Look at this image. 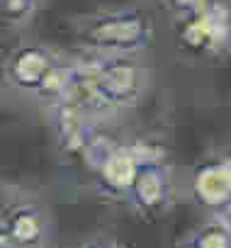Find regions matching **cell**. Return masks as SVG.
<instances>
[{
    "instance_id": "30bf717a",
    "label": "cell",
    "mask_w": 231,
    "mask_h": 248,
    "mask_svg": "<svg viewBox=\"0 0 231 248\" xmlns=\"http://www.w3.org/2000/svg\"><path fill=\"white\" fill-rule=\"evenodd\" d=\"M39 0H0V20L10 27H25L37 13Z\"/></svg>"
},
{
    "instance_id": "5bb4252c",
    "label": "cell",
    "mask_w": 231,
    "mask_h": 248,
    "mask_svg": "<svg viewBox=\"0 0 231 248\" xmlns=\"http://www.w3.org/2000/svg\"><path fill=\"white\" fill-rule=\"evenodd\" d=\"M78 248H83V246H78Z\"/></svg>"
},
{
    "instance_id": "8fae6325",
    "label": "cell",
    "mask_w": 231,
    "mask_h": 248,
    "mask_svg": "<svg viewBox=\"0 0 231 248\" xmlns=\"http://www.w3.org/2000/svg\"><path fill=\"white\" fill-rule=\"evenodd\" d=\"M212 3V0H166L168 10L175 15V20H185L190 15H197L202 13L207 5Z\"/></svg>"
},
{
    "instance_id": "5b68a950",
    "label": "cell",
    "mask_w": 231,
    "mask_h": 248,
    "mask_svg": "<svg viewBox=\"0 0 231 248\" xmlns=\"http://www.w3.org/2000/svg\"><path fill=\"white\" fill-rule=\"evenodd\" d=\"M190 195L197 207L226 212L231 202V161L229 154H209L204 156L190 178Z\"/></svg>"
},
{
    "instance_id": "52a82bcc",
    "label": "cell",
    "mask_w": 231,
    "mask_h": 248,
    "mask_svg": "<svg viewBox=\"0 0 231 248\" xmlns=\"http://www.w3.org/2000/svg\"><path fill=\"white\" fill-rule=\"evenodd\" d=\"M56 61L59 56L54 54V49L44 44H22L8 54L3 63V78L10 88L34 95Z\"/></svg>"
},
{
    "instance_id": "3957f363",
    "label": "cell",
    "mask_w": 231,
    "mask_h": 248,
    "mask_svg": "<svg viewBox=\"0 0 231 248\" xmlns=\"http://www.w3.org/2000/svg\"><path fill=\"white\" fill-rule=\"evenodd\" d=\"M229 25V0H212L202 13L178 20V46L190 56L224 59L231 42Z\"/></svg>"
},
{
    "instance_id": "ba28073f",
    "label": "cell",
    "mask_w": 231,
    "mask_h": 248,
    "mask_svg": "<svg viewBox=\"0 0 231 248\" xmlns=\"http://www.w3.org/2000/svg\"><path fill=\"white\" fill-rule=\"evenodd\" d=\"M139 163H144V161L139 158L134 144L117 141L107 151V156L92 168L95 175H97L100 195L107 197V200H124L132 183H134Z\"/></svg>"
},
{
    "instance_id": "7c38bea8",
    "label": "cell",
    "mask_w": 231,
    "mask_h": 248,
    "mask_svg": "<svg viewBox=\"0 0 231 248\" xmlns=\"http://www.w3.org/2000/svg\"><path fill=\"white\" fill-rule=\"evenodd\" d=\"M83 248H127L122 241L109 238V236H100V238H90L83 243Z\"/></svg>"
},
{
    "instance_id": "6da1fadb",
    "label": "cell",
    "mask_w": 231,
    "mask_h": 248,
    "mask_svg": "<svg viewBox=\"0 0 231 248\" xmlns=\"http://www.w3.org/2000/svg\"><path fill=\"white\" fill-rule=\"evenodd\" d=\"M73 63L90 80L100 117L137 107L149 88V73L134 56L88 51Z\"/></svg>"
},
{
    "instance_id": "8992f818",
    "label": "cell",
    "mask_w": 231,
    "mask_h": 248,
    "mask_svg": "<svg viewBox=\"0 0 231 248\" xmlns=\"http://www.w3.org/2000/svg\"><path fill=\"white\" fill-rule=\"evenodd\" d=\"M49 217L37 202H17L0 217V248H44Z\"/></svg>"
},
{
    "instance_id": "9c48e42d",
    "label": "cell",
    "mask_w": 231,
    "mask_h": 248,
    "mask_svg": "<svg viewBox=\"0 0 231 248\" xmlns=\"http://www.w3.org/2000/svg\"><path fill=\"white\" fill-rule=\"evenodd\" d=\"M187 241L195 248H231V229L226 217L216 214L207 221H202L190 236Z\"/></svg>"
},
{
    "instance_id": "4fadbf2b",
    "label": "cell",
    "mask_w": 231,
    "mask_h": 248,
    "mask_svg": "<svg viewBox=\"0 0 231 248\" xmlns=\"http://www.w3.org/2000/svg\"><path fill=\"white\" fill-rule=\"evenodd\" d=\"M173 248H195V246H192V243L187 241V236H185V238H180V241H178Z\"/></svg>"
},
{
    "instance_id": "277c9868",
    "label": "cell",
    "mask_w": 231,
    "mask_h": 248,
    "mask_svg": "<svg viewBox=\"0 0 231 248\" xmlns=\"http://www.w3.org/2000/svg\"><path fill=\"white\" fill-rule=\"evenodd\" d=\"M173 197H175L173 170L163 158H158V161L139 163V170L134 175V183L124 202L137 217L146 221H156L163 214H168V209L173 207Z\"/></svg>"
},
{
    "instance_id": "7a4b0ae2",
    "label": "cell",
    "mask_w": 231,
    "mask_h": 248,
    "mask_svg": "<svg viewBox=\"0 0 231 248\" xmlns=\"http://www.w3.org/2000/svg\"><path fill=\"white\" fill-rule=\"evenodd\" d=\"M78 42L83 44V49L95 54L137 56L151 46L154 22L144 10L134 5L100 10L80 20Z\"/></svg>"
}]
</instances>
